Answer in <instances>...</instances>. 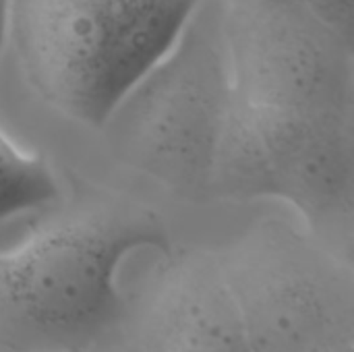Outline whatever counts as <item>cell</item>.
Returning <instances> with one entry per match:
<instances>
[{
    "instance_id": "cell-1",
    "label": "cell",
    "mask_w": 354,
    "mask_h": 352,
    "mask_svg": "<svg viewBox=\"0 0 354 352\" xmlns=\"http://www.w3.org/2000/svg\"><path fill=\"white\" fill-rule=\"evenodd\" d=\"M174 245L149 205L102 189L62 195L0 249V352H87L116 330L122 263Z\"/></svg>"
},
{
    "instance_id": "cell-2",
    "label": "cell",
    "mask_w": 354,
    "mask_h": 352,
    "mask_svg": "<svg viewBox=\"0 0 354 352\" xmlns=\"http://www.w3.org/2000/svg\"><path fill=\"white\" fill-rule=\"evenodd\" d=\"M201 0H10L8 37L29 87L102 129L120 98L178 39Z\"/></svg>"
},
{
    "instance_id": "cell-3",
    "label": "cell",
    "mask_w": 354,
    "mask_h": 352,
    "mask_svg": "<svg viewBox=\"0 0 354 352\" xmlns=\"http://www.w3.org/2000/svg\"><path fill=\"white\" fill-rule=\"evenodd\" d=\"M232 95L224 4L201 0L172 48L120 98L102 131L131 170L180 199H212Z\"/></svg>"
},
{
    "instance_id": "cell-4",
    "label": "cell",
    "mask_w": 354,
    "mask_h": 352,
    "mask_svg": "<svg viewBox=\"0 0 354 352\" xmlns=\"http://www.w3.org/2000/svg\"><path fill=\"white\" fill-rule=\"evenodd\" d=\"M212 197L280 201L353 259L354 114L288 110L232 95Z\"/></svg>"
},
{
    "instance_id": "cell-5",
    "label": "cell",
    "mask_w": 354,
    "mask_h": 352,
    "mask_svg": "<svg viewBox=\"0 0 354 352\" xmlns=\"http://www.w3.org/2000/svg\"><path fill=\"white\" fill-rule=\"evenodd\" d=\"M216 257L251 352L353 351V259L301 220L266 216Z\"/></svg>"
},
{
    "instance_id": "cell-6",
    "label": "cell",
    "mask_w": 354,
    "mask_h": 352,
    "mask_svg": "<svg viewBox=\"0 0 354 352\" xmlns=\"http://www.w3.org/2000/svg\"><path fill=\"white\" fill-rule=\"evenodd\" d=\"M236 98L305 112L354 114V41L303 0H222Z\"/></svg>"
},
{
    "instance_id": "cell-7",
    "label": "cell",
    "mask_w": 354,
    "mask_h": 352,
    "mask_svg": "<svg viewBox=\"0 0 354 352\" xmlns=\"http://www.w3.org/2000/svg\"><path fill=\"white\" fill-rule=\"evenodd\" d=\"M112 334L124 352H251L216 249H170Z\"/></svg>"
},
{
    "instance_id": "cell-8",
    "label": "cell",
    "mask_w": 354,
    "mask_h": 352,
    "mask_svg": "<svg viewBox=\"0 0 354 352\" xmlns=\"http://www.w3.org/2000/svg\"><path fill=\"white\" fill-rule=\"evenodd\" d=\"M62 195L52 166L0 127V226L46 210Z\"/></svg>"
},
{
    "instance_id": "cell-9",
    "label": "cell",
    "mask_w": 354,
    "mask_h": 352,
    "mask_svg": "<svg viewBox=\"0 0 354 352\" xmlns=\"http://www.w3.org/2000/svg\"><path fill=\"white\" fill-rule=\"evenodd\" d=\"M322 21L354 41V0H303Z\"/></svg>"
},
{
    "instance_id": "cell-10",
    "label": "cell",
    "mask_w": 354,
    "mask_h": 352,
    "mask_svg": "<svg viewBox=\"0 0 354 352\" xmlns=\"http://www.w3.org/2000/svg\"><path fill=\"white\" fill-rule=\"evenodd\" d=\"M8 6H10V0H0V56L8 39Z\"/></svg>"
},
{
    "instance_id": "cell-11",
    "label": "cell",
    "mask_w": 354,
    "mask_h": 352,
    "mask_svg": "<svg viewBox=\"0 0 354 352\" xmlns=\"http://www.w3.org/2000/svg\"><path fill=\"white\" fill-rule=\"evenodd\" d=\"M50 352H77V351H50ZM87 352H91V351H87Z\"/></svg>"
},
{
    "instance_id": "cell-12",
    "label": "cell",
    "mask_w": 354,
    "mask_h": 352,
    "mask_svg": "<svg viewBox=\"0 0 354 352\" xmlns=\"http://www.w3.org/2000/svg\"><path fill=\"white\" fill-rule=\"evenodd\" d=\"M346 352H354V349H353V351H346Z\"/></svg>"
},
{
    "instance_id": "cell-13",
    "label": "cell",
    "mask_w": 354,
    "mask_h": 352,
    "mask_svg": "<svg viewBox=\"0 0 354 352\" xmlns=\"http://www.w3.org/2000/svg\"><path fill=\"white\" fill-rule=\"evenodd\" d=\"M122 352H124V351H122Z\"/></svg>"
}]
</instances>
